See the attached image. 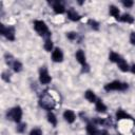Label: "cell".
Here are the masks:
<instances>
[{
    "label": "cell",
    "mask_w": 135,
    "mask_h": 135,
    "mask_svg": "<svg viewBox=\"0 0 135 135\" xmlns=\"http://www.w3.org/2000/svg\"><path fill=\"white\" fill-rule=\"evenodd\" d=\"M34 28L35 31L42 37H44L45 39L46 38H51V35L52 33L50 32L46 23L43 21V20H35L34 21Z\"/></svg>",
    "instance_id": "6da1fadb"
},
{
    "label": "cell",
    "mask_w": 135,
    "mask_h": 135,
    "mask_svg": "<svg viewBox=\"0 0 135 135\" xmlns=\"http://www.w3.org/2000/svg\"><path fill=\"white\" fill-rule=\"evenodd\" d=\"M22 109L19 105H16L12 109H9L6 112V118L9 120H13L16 123H20L21 119H22Z\"/></svg>",
    "instance_id": "7a4b0ae2"
},
{
    "label": "cell",
    "mask_w": 135,
    "mask_h": 135,
    "mask_svg": "<svg viewBox=\"0 0 135 135\" xmlns=\"http://www.w3.org/2000/svg\"><path fill=\"white\" fill-rule=\"evenodd\" d=\"M104 91L110 92V91H127L129 89V84L127 82H121L119 80H113L104 85Z\"/></svg>",
    "instance_id": "3957f363"
},
{
    "label": "cell",
    "mask_w": 135,
    "mask_h": 135,
    "mask_svg": "<svg viewBox=\"0 0 135 135\" xmlns=\"http://www.w3.org/2000/svg\"><path fill=\"white\" fill-rule=\"evenodd\" d=\"M0 33L3 37H5L9 41L15 40V27L14 26H5L4 24H0Z\"/></svg>",
    "instance_id": "277c9868"
},
{
    "label": "cell",
    "mask_w": 135,
    "mask_h": 135,
    "mask_svg": "<svg viewBox=\"0 0 135 135\" xmlns=\"http://www.w3.org/2000/svg\"><path fill=\"white\" fill-rule=\"evenodd\" d=\"M75 57H76V59H77V61L81 64V66H82V73H88L89 71H90V65L86 63V58H85V54H84V52L82 51V50H78L77 52H76V54H75Z\"/></svg>",
    "instance_id": "5b68a950"
},
{
    "label": "cell",
    "mask_w": 135,
    "mask_h": 135,
    "mask_svg": "<svg viewBox=\"0 0 135 135\" xmlns=\"http://www.w3.org/2000/svg\"><path fill=\"white\" fill-rule=\"evenodd\" d=\"M39 105L42 109H44V110L50 112L51 110H53L55 108V102L47 95H43L42 98H40V100H39Z\"/></svg>",
    "instance_id": "8992f818"
},
{
    "label": "cell",
    "mask_w": 135,
    "mask_h": 135,
    "mask_svg": "<svg viewBox=\"0 0 135 135\" xmlns=\"http://www.w3.org/2000/svg\"><path fill=\"white\" fill-rule=\"evenodd\" d=\"M52 78L45 68H41L39 70V81L41 84H49L51 82Z\"/></svg>",
    "instance_id": "52a82bcc"
},
{
    "label": "cell",
    "mask_w": 135,
    "mask_h": 135,
    "mask_svg": "<svg viewBox=\"0 0 135 135\" xmlns=\"http://www.w3.org/2000/svg\"><path fill=\"white\" fill-rule=\"evenodd\" d=\"M52 60L54 62H62L63 61V53L61 49L55 47L54 51L52 52Z\"/></svg>",
    "instance_id": "ba28073f"
},
{
    "label": "cell",
    "mask_w": 135,
    "mask_h": 135,
    "mask_svg": "<svg viewBox=\"0 0 135 135\" xmlns=\"http://www.w3.org/2000/svg\"><path fill=\"white\" fill-rule=\"evenodd\" d=\"M66 14H68V18H69L71 21H74V22L79 21V20L82 18L81 15H79L78 12H76V9H74V7H70V8L68 9Z\"/></svg>",
    "instance_id": "9c48e42d"
},
{
    "label": "cell",
    "mask_w": 135,
    "mask_h": 135,
    "mask_svg": "<svg viewBox=\"0 0 135 135\" xmlns=\"http://www.w3.org/2000/svg\"><path fill=\"white\" fill-rule=\"evenodd\" d=\"M52 6H53V11L55 14L59 15V14H63L65 12V7L64 5L60 2V1H55V2H52Z\"/></svg>",
    "instance_id": "30bf717a"
},
{
    "label": "cell",
    "mask_w": 135,
    "mask_h": 135,
    "mask_svg": "<svg viewBox=\"0 0 135 135\" xmlns=\"http://www.w3.org/2000/svg\"><path fill=\"white\" fill-rule=\"evenodd\" d=\"M63 118L68 123H73L76 120V114L72 110H65L63 112Z\"/></svg>",
    "instance_id": "8fae6325"
},
{
    "label": "cell",
    "mask_w": 135,
    "mask_h": 135,
    "mask_svg": "<svg viewBox=\"0 0 135 135\" xmlns=\"http://www.w3.org/2000/svg\"><path fill=\"white\" fill-rule=\"evenodd\" d=\"M85 131L88 135H99V130L97 129L96 124H94L93 122H88L86 127H85Z\"/></svg>",
    "instance_id": "7c38bea8"
},
{
    "label": "cell",
    "mask_w": 135,
    "mask_h": 135,
    "mask_svg": "<svg viewBox=\"0 0 135 135\" xmlns=\"http://www.w3.org/2000/svg\"><path fill=\"white\" fill-rule=\"evenodd\" d=\"M116 119H117V120H122V119L134 120L133 117H132L129 113H127L126 111H123V110H121V109L117 110V112H116Z\"/></svg>",
    "instance_id": "4fadbf2b"
},
{
    "label": "cell",
    "mask_w": 135,
    "mask_h": 135,
    "mask_svg": "<svg viewBox=\"0 0 135 135\" xmlns=\"http://www.w3.org/2000/svg\"><path fill=\"white\" fill-rule=\"evenodd\" d=\"M95 110L98 113H105L107 110H108V108H107V105L104 104V102L100 98H97V100L95 102Z\"/></svg>",
    "instance_id": "5bb4252c"
},
{
    "label": "cell",
    "mask_w": 135,
    "mask_h": 135,
    "mask_svg": "<svg viewBox=\"0 0 135 135\" xmlns=\"http://www.w3.org/2000/svg\"><path fill=\"white\" fill-rule=\"evenodd\" d=\"M84 97H85V99H86L89 102H91V103H95L96 100H97V96L95 95V93H94L92 90H86V91L84 92Z\"/></svg>",
    "instance_id": "9a60e30c"
},
{
    "label": "cell",
    "mask_w": 135,
    "mask_h": 135,
    "mask_svg": "<svg viewBox=\"0 0 135 135\" xmlns=\"http://www.w3.org/2000/svg\"><path fill=\"white\" fill-rule=\"evenodd\" d=\"M117 65H118V68H119V70L121 71V72H129L130 71V65L128 64V62L121 57L120 58V60L117 62Z\"/></svg>",
    "instance_id": "2e32d148"
},
{
    "label": "cell",
    "mask_w": 135,
    "mask_h": 135,
    "mask_svg": "<svg viewBox=\"0 0 135 135\" xmlns=\"http://www.w3.org/2000/svg\"><path fill=\"white\" fill-rule=\"evenodd\" d=\"M109 12H110V15H111L112 17H114L116 20H119V18H120V11L118 9L117 6H115V5H110Z\"/></svg>",
    "instance_id": "e0dca14e"
},
{
    "label": "cell",
    "mask_w": 135,
    "mask_h": 135,
    "mask_svg": "<svg viewBox=\"0 0 135 135\" xmlns=\"http://www.w3.org/2000/svg\"><path fill=\"white\" fill-rule=\"evenodd\" d=\"M119 21H120V22H124V23H130V24H132V23H134V17H133L132 15L126 13V14H123V15L120 16Z\"/></svg>",
    "instance_id": "ac0fdd59"
},
{
    "label": "cell",
    "mask_w": 135,
    "mask_h": 135,
    "mask_svg": "<svg viewBox=\"0 0 135 135\" xmlns=\"http://www.w3.org/2000/svg\"><path fill=\"white\" fill-rule=\"evenodd\" d=\"M46 118H47V121L53 126V127H56L57 126V117H56V115L53 113V112H47V114H46Z\"/></svg>",
    "instance_id": "d6986e66"
},
{
    "label": "cell",
    "mask_w": 135,
    "mask_h": 135,
    "mask_svg": "<svg viewBox=\"0 0 135 135\" xmlns=\"http://www.w3.org/2000/svg\"><path fill=\"white\" fill-rule=\"evenodd\" d=\"M120 58H121V56L118 54V53H116V52H110V55H109V60L111 61V62H114V63H117L119 60H120Z\"/></svg>",
    "instance_id": "ffe728a7"
},
{
    "label": "cell",
    "mask_w": 135,
    "mask_h": 135,
    "mask_svg": "<svg viewBox=\"0 0 135 135\" xmlns=\"http://www.w3.org/2000/svg\"><path fill=\"white\" fill-rule=\"evenodd\" d=\"M11 66L13 68L14 72H16V73H19V72H21V71H22V68H23L22 63H21L19 60H14Z\"/></svg>",
    "instance_id": "44dd1931"
},
{
    "label": "cell",
    "mask_w": 135,
    "mask_h": 135,
    "mask_svg": "<svg viewBox=\"0 0 135 135\" xmlns=\"http://www.w3.org/2000/svg\"><path fill=\"white\" fill-rule=\"evenodd\" d=\"M43 47H44V50H45L46 52H51V51H53L54 45H53V41H52L51 38H46V39H45L44 44H43Z\"/></svg>",
    "instance_id": "7402d4cb"
},
{
    "label": "cell",
    "mask_w": 135,
    "mask_h": 135,
    "mask_svg": "<svg viewBox=\"0 0 135 135\" xmlns=\"http://www.w3.org/2000/svg\"><path fill=\"white\" fill-rule=\"evenodd\" d=\"M88 23L90 24V26H91L94 31H98V30H99V22H97L96 20L90 19V20L88 21Z\"/></svg>",
    "instance_id": "603a6c76"
},
{
    "label": "cell",
    "mask_w": 135,
    "mask_h": 135,
    "mask_svg": "<svg viewBox=\"0 0 135 135\" xmlns=\"http://www.w3.org/2000/svg\"><path fill=\"white\" fill-rule=\"evenodd\" d=\"M92 122H93L94 124H101V126H104V124L107 123V120H105V119H102V118H99V117H95V118H93Z\"/></svg>",
    "instance_id": "cb8c5ba5"
},
{
    "label": "cell",
    "mask_w": 135,
    "mask_h": 135,
    "mask_svg": "<svg viewBox=\"0 0 135 135\" xmlns=\"http://www.w3.org/2000/svg\"><path fill=\"white\" fill-rule=\"evenodd\" d=\"M18 126H17V128H16V131L18 132V133H24L25 132V130H26V123H17Z\"/></svg>",
    "instance_id": "d4e9b609"
},
{
    "label": "cell",
    "mask_w": 135,
    "mask_h": 135,
    "mask_svg": "<svg viewBox=\"0 0 135 135\" xmlns=\"http://www.w3.org/2000/svg\"><path fill=\"white\" fill-rule=\"evenodd\" d=\"M77 37H78V34H77L76 32H69V33H66V38H68L69 40H71V41L76 40Z\"/></svg>",
    "instance_id": "484cf974"
},
{
    "label": "cell",
    "mask_w": 135,
    "mask_h": 135,
    "mask_svg": "<svg viewBox=\"0 0 135 135\" xmlns=\"http://www.w3.org/2000/svg\"><path fill=\"white\" fill-rule=\"evenodd\" d=\"M1 78H2L3 81L9 82V81H11V74H9L8 72H3V73L1 74Z\"/></svg>",
    "instance_id": "4316f807"
},
{
    "label": "cell",
    "mask_w": 135,
    "mask_h": 135,
    "mask_svg": "<svg viewBox=\"0 0 135 135\" xmlns=\"http://www.w3.org/2000/svg\"><path fill=\"white\" fill-rule=\"evenodd\" d=\"M121 3H122V5L124 6V7H127V8H129V7H132L133 6V4H134V1H132V0H124V1H121Z\"/></svg>",
    "instance_id": "83f0119b"
},
{
    "label": "cell",
    "mask_w": 135,
    "mask_h": 135,
    "mask_svg": "<svg viewBox=\"0 0 135 135\" xmlns=\"http://www.w3.org/2000/svg\"><path fill=\"white\" fill-rule=\"evenodd\" d=\"M30 135H42V130L39 128H35L30 132Z\"/></svg>",
    "instance_id": "f1b7e54d"
},
{
    "label": "cell",
    "mask_w": 135,
    "mask_h": 135,
    "mask_svg": "<svg viewBox=\"0 0 135 135\" xmlns=\"http://www.w3.org/2000/svg\"><path fill=\"white\" fill-rule=\"evenodd\" d=\"M130 42L132 45L135 46V32H132L131 35H130Z\"/></svg>",
    "instance_id": "f546056e"
},
{
    "label": "cell",
    "mask_w": 135,
    "mask_h": 135,
    "mask_svg": "<svg viewBox=\"0 0 135 135\" xmlns=\"http://www.w3.org/2000/svg\"><path fill=\"white\" fill-rule=\"evenodd\" d=\"M130 71H131V73H132V74H134V75H135V63H133V64L130 66Z\"/></svg>",
    "instance_id": "4dcf8cb0"
},
{
    "label": "cell",
    "mask_w": 135,
    "mask_h": 135,
    "mask_svg": "<svg viewBox=\"0 0 135 135\" xmlns=\"http://www.w3.org/2000/svg\"><path fill=\"white\" fill-rule=\"evenodd\" d=\"M99 135H110V134H109V132L107 130H101L99 132Z\"/></svg>",
    "instance_id": "1f68e13d"
}]
</instances>
